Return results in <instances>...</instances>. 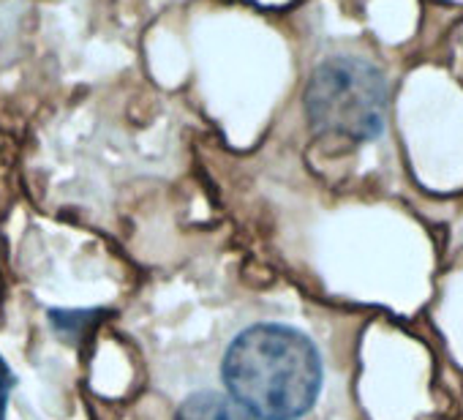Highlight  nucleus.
Masks as SVG:
<instances>
[{
	"mask_svg": "<svg viewBox=\"0 0 463 420\" xmlns=\"http://www.w3.org/2000/svg\"><path fill=\"white\" fill-rule=\"evenodd\" d=\"M107 317V309H50L47 320L63 344H82L85 336Z\"/></svg>",
	"mask_w": 463,
	"mask_h": 420,
	"instance_id": "4",
	"label": "nucleus"
},
{
	"mask_svg": "<svg viewBox=\"0 0 463 420\" xmlns=\"http://www.w3.org/2000/svg\"><path fill=\"white\" fill-rule=\"evenodd\" d=\"M390 85L379 66L354 55L322 61L306 85V120L319 137L371 142L384 131Z\"/></svg>",
	"mask_w": 463,
	"mask_h": 420,
	"instance_id": "2",
	"label": "nucleus"
},
{
	"mask_svg": "<svg viewBox=\"0 0 463 420\" xmlns=\"http://www.w3.org/2000/svg\"><path fill=\"white\" fill-rule=\"evenodd\" d=\"M175 420H260V417L251 415L243 404H238L226 390L202 387L180 401Z\"/></svg>",
	"mask_w": 463,
	"mask_h": 420,
	"instance_id": "3",
	"label": "nucleus"
},
{
	"mask_svg": "<svg viewBox=\"0 0 463 420\" xmlns=\"http://www.w3.org/2000/svg\"><path fill=\"white\" fill-rule=\"evenodd\" d=\"M14 387H17V374L4 360V355H0V420H6V406H9V396Z\"/></svg>",
	"mask_w": 463,
	"mask_h": 420,
	"instance_id": "5",
	"label": "nucleus"
},
{
	"mask_svg": "<svg viewBox=\"0 0 463 420\" xmlns=\"http://www.w3.org/2000/svg\"><path fill=\"white\" fill-rule=\"evenodd\" d=\"M223 390L260 420H300L322 396L317 341L287 322H254L232 336L221 358Z\"/></svg>",
	"mask_w": 463,
	"mask_h": 420,
	"instance_id": "1",
	"label": "nucleus"
}]
</instances>
